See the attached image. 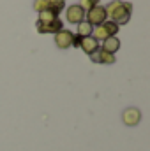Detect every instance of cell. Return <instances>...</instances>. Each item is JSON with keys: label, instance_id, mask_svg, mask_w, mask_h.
Instances as JSON below:
<instances>
[{"label": "cell", "instance_id": "cell-1", "mask_svg": "<svg viewBox=\"0 0 150 151\" xmlns=\"http://www.w3.org/2000/svg\"><path fill=\"white\" fill-rule=\"evenodd\" d=\"M106 16L110 18V21L117 23L118 27L120 25H125L129 23L131 19V12H133V5L129 2H122V0H113L110 2L106 7Z\"/></svg>", "mask_w": 150, "mask_h": 151}, {"label": "cell", "instance_id": "cell-2", "mask_svg": "<svg viewBox=\"0 0 150 151\" xmlns=\"http://www.w3.org/2000/svg\"><path fill=\"white\" fill-rule=\"evenodd\" d=\"M106 19H108V16H106L104 5H95V7H92L90 11L85 12V21H88L92 27H99V25H103Z\"/></svg>", "mask_w": 150, "mask_h": 151}, {"label": "cell", "instance_id": "cell-3", "mask_svg": "<svg viewBox=\"0 0 150 151\" xmlns=\"http://www.w3.org/2000/svg\"><path fill=\"white\" fill-rule=\"evenodd\" d=\"M73 39H74V34H73L71 30L62 28V30H58V32L55 34V44H57L60 49H67V47L73 46Z\"/></svg>", "mask_w": 150, "mask_h": 151}, {"label": "cell", "instance_id": "cell-4", "mask_svg": "<svg viewBox=\"0 0 150 151\" xmlns=\"http://www.w3.org/2000/svg\"><path fill=\"white\" fill-rule=\"evenodd\" d=\"M66 18H67V21H69V23L78 25V23H81V21L85 19V11H83L78 4L69 5V7H67V11H66Z\"/></svg>", "mask_w": 150, "mask_h": 151}, {"label": "cell", "instance_id": "cell-5", "mask_svg": "<svg viewBox=\"0 0 150 151\" xmlns=\"http://www.w3.org/2000/svg\"><path fill=\"white\" fill-rule=\"evenodd\" d=\"M36 28H37L39 34H57L58 30L64 28V23H62V19L57 18L51 23H36Z\"/></svg>", "mask_w": 150, "mask_h": 151}, {"label": "cell", "instance_id": "cell-6", "mask_svg": "<svg viewBox=\"0 0 150 151\" xmlns=\"http://www.w3.org/2000/svg\"><path fill=\"white\" fill-rule=\"evenodd\" d=\"M140 119H141V113H140V109H136V107H129V109H125V111L122 113V121H124L127 127H136V125L140 123Z\"/></svg>", "mask_w": 150, "mask_h": 151}, {"label": "cell", "instance_id": "cell-7", "mask_svg": "<svg viewBox=\"0 0 150 151\" xmlns=\"http://www.w3.org/2000/svg\"><path fill=\"white\" fill-rule=\"evenodd\" d=\"M90 60H92L94 63H108V65H110V63H115V55L104 51V49L99 46V49L90 55Z\"/></svg>", "mask_w": 150, "mask_h": 151}, {"label": "cell", "instance_id": "cell-8", "mask_svg": "<svg viewBox=\"0 0 150 151\" xmlns=\"http://www.w3.org/2000/svg\"><path fill=\"white\" fill-rule=\"evenodd\" d=\"M79 47L90 56L94 51H97L99 49V42L95 40V39L92 37V35H88V37H81V42H79Z\"/></svg>", "mask_w": 150, "mask_h": 151}, {"label": "cell", "instance_id": "cell-9", "mask_svg": "<svg viewBox=\"0 0 150 151\" xmlns=\"http://www.w3.org/2000/svg\"><path fill=\"white\" fill-rule=\"evenodd\" d=\"M104 51H108V53H111L115 55L118 49H120V40L117 39V35H113V37H108L106 40H103V46H101Z\"/></svg>", "mask_w": 150, "mask_h": 151}, {"label": "cell", "instance_id": "cell-10", "mask_svg": "<svg viewBox=\"0 0 150 151\" xmlns=\"http://www.w3.org/2000/svg\"><path fill=\"white\" fill-rule=\"evenodd\" d=\"M92 25L88 23V21H81V23H78V32H76V35H79V37H88V35H92Z\"/></svg>", "mask_w": 150, "mask_h": 151}, {"label": "cell", "instance_id": "cell-11", "mask_svg": "<svg viewBox=\"0 0 150 151\" xmlns=\"http://www.w3.org/2000/svg\"><path fill=\"white\" fill-rule=\"evenodd\" d=\"M57 18H58V14H55L53 11L46 9V11L39 12V19H37V23H51V21H55Z\"/></svg>", "mask_w": 150, "mask_h": 151}, {"label": "cell", "instance_id": "cell-12", "mask_svg": "<svg viewBox=\"0 0 150 151\" xmlns=\"http://www.w3.org/2000/svg\"><path fill=\"white\" fill-rule=\"evenodd\" d=\"M46 2H48V9L53 11L55 14H58L66 7V0H46Z\"/></svg>", "mask_w": 150, "mask_h": 151}, {"label": "cell", "instance_id": "cell-13", "mask_svg": "<svg viewBox=\"0 0 150 151\" xmlns=\"http://www.w3.org/2000/svg\"><path fill=\"white\" fill-rule=\"evenodd\" d=\"M103 27L106 28V32L110 34V37H113V35H117V34H118V25H117V23H113V21H110V19H106V21L103 23Z\"/></svg>", "mask_w": 150, "mask_h": 151}, {"label": "cell", "instance_id": "cell-14", "mask_svg": "<svg viewBox=\"0 0 150 151\" xmlns=\"http://www.w3.org/2000/svg\"><path fill=\"white\" fill-rule=\"evenodd\" d=\"M85 12L87 11H90L92 7H95V5H99V0H79V4H78Z\"/></svg>", "mask_w": 150, "mask_h": 151}, {"label": "cell", "instance_id": "cell-15", "mask_svg": "<svg viewBox=\"0 0 150 151\" xmlns=\"http://www.w3.org/2000/svg\"><path fill=\"white\" fill-rule=\"evenodd\" d=\"M34 9H36L37 12L46 11V9H48V2H46V0H34Z\"/></svg>", "mask_w": 150, "mask_h": 151}]
</instances>
